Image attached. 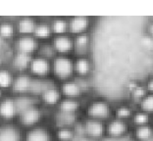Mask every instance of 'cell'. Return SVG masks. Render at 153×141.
<instances>
[{"label":"cell","mask_w":153,"mask_h":141,"mask_svg":"<svg viewBox=\"0 0 153 141\" xmlns=\"http://www.w3.org/2000/svg\"><path fill=\"white\" fill-rule=\"evenodd\" d=\"M127 141H138V140H137V139L134 138V137H131V136H128V138Z\"/></svg>","instance_id":"e575fe53"},{"label":"cell","mask_w":153,"mask_h":141,"mask_svg":"<svg viewBox=\"0 0 153 141\" xmlns=\"http://www.w3.org/2000/svg\"><path fill=\"white\" fill-rule=\"evenodd\" d=\"M152 125H153V123H152Z\"/></svg>","instance_id":"8d00e7d4"},{"label":"cell","mask_w":153,"mask_h":141,"mask_svg":"<svg viewBox=\"0 0 153 141\" xmlns=\"http://www.w3.org/2000/svg\"><path fill=\"white\" fill-rule=\"evenodd\" d=\"M53 71L58 78L68 80L75 72L74 61L65 54L58 55L53 61Z\"/></svg>","instance_id":"277c9868"},{"label":"cell","mask_w":153,"mask_h":141,"mask_svg":"<svg viewBox=\"0 0 153 141\" xmlns=\"http://www.w3.org/2000/svg\"><path fill=\"white\" fill-rule=\"evenodd\" d=\"M53 136L42 126H34L30 129L25 141H52Z\"/></svg>","instance_id":"7c38bea8"},{"label":"cell","mask_w":153,"mask_h":141,"mask_svg":"<svg viewBox=\"0 0 153 141\" xmlns=\"http://www.w3.org/2000/svg\"><path fill=\"white\" fill-rule=\"evenodd\" d=\"M79 110H81V103H79L78 98L63 97L58 104L59 112L78 115Z\"/></svg>","instance_id":"8fae6325"},{"label":"cell","mask_w":153,"mask_h":141,"mask_svg":"<svg viewBox=\"0 0 153 141\" xmlns=\"http://www.w3.org/2000/svg\"><path fill=\"white\" fill-rule=\"evenodd\" d=\"M78 115L68 114V113L59 112L57 114V123L58 126H74L76 123Z\"/></svg>","instance_id":"7402d4cb"},{"label":"cell","mask_w":153,"mask_h":141,"mask_svg":"<svg viewBox=\"0 0 153 141\" xmlns=\"http://www.w3.org/2000/svg\"><path fill=\"white\" fill-rule=\"evenodd\" d=\"M12 82V75L5 70H0V86L7 87Z\"/></svg>","instance_id":"f546056e"},{"label":"cell","mask_w":153,"mask_h":141,"mask_svg":"<svg viewBox=\"0 0 153 141\" xmlns=\"http://www.w3.org/2000/svg\"><path fill=\"white\" fill-rule=\"evenodd\" d=\"M137 108L153 116V93H148L137 103Z\"/></svg>","instance_id":"d4e9b609"},{"label":"cell","mask_w":153,"mask_h":141,"mask_svg":"<svg viewBox=\"0 0 153 141\" xmlns=\"http://www.w3.org/2000/svg\"><path fill=\"white\" fill-rule=\"evenodd\" d=\"M131 125L130 122L112 117L106 122V137L112 139H120L130 136Z\"/></svg>","instance_id":"7a4b0ae2"},{"label":"cell","mask_w":153,"mask_h":141,"mask_svg":"<svg viewBox=\"0 0 153 141\" xmlns=\"http://www.w3.org/2000/svg\"><path fill=\"white\" fill-rule=\"evenodd\" d=\"M53 47L61 54H66L74 48V39L67 34H57L53 40Z\"/></svg>","instance_id":"30bf717a"},{"label":"cell","mask_w":153,"mask_h":141,"mask_svg":"<svg viewBox=\"0 0 153 141\" xmlns=\"http://www.w3.org/2000/svg\"><path fill=\"white\" fill-rule=\"evenodd\" d=\"M74 48L79 50V52H85L88 49L90 43V36L88 32L76 34L74 38Z\"/></svg>","instance_id":"d6986e66"},{"label":"cell","mask_w":153,"mask_h":141,"mask_svg":"<svg viewBox=\"0 0 153 141\" xmlns=\"http://www.w3.org/2000/svg\"><path fill=\"white\" fill-rule=\"evenodd\" d=\"M128 93H130V97L131 99V101L135 102V104L137 105V103L148 93V91L146 87H145V84H141L140 82H138Z\"/></svg>","instance_id":"603a6c76"},{"label":"cell","mask_w":153,"mask_h":141,"mask_svg":"<svg viewBox=\"0 0 153 141\" xmlns=\"http://www.w3.org/2000/svg\"><path fill=\"white\" fill-rule=\"evenodd\" d=\"M33 80L27 77V75H20L16 78L14 82V89L17 91L24 92L30 89Z\"/></svg>","instance_id":"cb8c5ba5"},{"label":"cell","mask_w":153,"mask_h":141,"mask_svg":"<svg viewBox=\"0 0 153 141\" xmlns=\"http://www.w3.org/2000/svg\"><path fill=\"white\" fill-rule=\"evenodd\" d=\"M32 70L37 75H45L49 71V63L45 57H38L30 62Z\"/></svg>","instance_id":"ffe728a7"},{"label":"cell","mask_w":153,"mask_h":141,"mask_svg":"<svg viewBox=\"0 0 153 141\" xmlns=\"http://www.w3.org/2000/svg\"><path fill=\"white\" fill-rule=\"evenodd\" d=\"M42 54L44 56H51L55 53V48L53 47V45H44L42 47Z\"/></svg>","instance_id":"1f68e13d"},{"label":"cell","mask_w":153,"mask_h":141,"mask_svg":"<svg viewBox=\"0 0 153 141\" xmlns=\"http://www.w3.org/2000/svg\"><path fill=\"white\" fill-rule=\"evenodd\" d=\"M76 133L74 126H57L54 136L57 141H73L76 137Z\"/></svg>","instance_id":"ac0fdd59"},{"label":"cell","mask_w":153,"mask_h":141,"mask_svg":"<svg viewBox=\"0 0 153 141\" xmlns=\"http://www.w3.org/2000/svg\"><path fill=\"white\" fill-rule=\"evenodd\" d=\"M30 62H32V60H30V55L27 53H23V52H19L17 54L15 57V60H14V63L19 68L27 67Z\"/></svg>","instance_id":"83f0119b"},{"label":"cell","mask_w":153,"mask_h":141,"mask_svg":"<svg viewBox=\"0 0 153 141\" xmlns=\"http://www.w3.org/2000/svg\"><path fill=\"white\" fill-rule=\"evenodd\" d=\"M83 133L94 141L102 140L106 137V123L99 120L85 118L82 123Z\"/></svg>","instance_id":"3957f363"},{"label":"cell","mask_w":153,"mask_h":141,"mask_svg":"<svg viewBox=\"0 0 153 141\" xmlns=\"http://www.w3.org/2000/svg\"><path fill=\"white\" fill-rule=\"evenodd\" d=\"M41 96H42L43 101L46 103L47 105H51V106H54V105L58 106L59 102H60L62 99L61 90H59L58 88L54 86L47 87L42 93H41Z\"/></svg>","instance_id":"2e32d148"},{"label":"cell","mask_w":153,"mask_h":141,"mask_svg":"<svg viewBox=\"0 0 153 141\" xmlns=\"http://www.w3.org/2000/svg\"><path fill=\"white\" fill-rule=\"evenodd\" d=\"M0 141H22L21 132L17 126L6 125L0 128Z\"/></svg>","instance_id":"4fadbf2b"},{"label":"cell","mask_w":153,"mask_h":141,"mask_svg":"<svg viewBox=\"0 0 153 141\" xmlns=\"http://www.w3.org/2000/svg\"><path fill=\"white\" fill-rule=\"evenodd\" d=\"M13 26L10 23H3L0 26V34L2 36L8 37L13 33Z\"/></svg>","instance_id":"4dcf8cb0"},{"label":"cell","mask_w":153,"mask_h":141,"mask_svg":"<svg viewBox=\"0 0 153 141\" xmlns=\"http://www.w3.org/2000/svg\"><path fill=\"white\" fill-rule=\"evenodd\" d=\"M135 108H137L135 106L128 102H121L119 104L113 106V117L130 122Z\"/></svg>","instance_id":"9c48e42d"},{"label":"cell","mask_w":153,"mask_h":141,"mask_svg":"<svg viewBox=\"0 0 153 141\" xmlns=\"http://www.w3.org/2000/svg\"><path fill=\"white\" fill-rule=\"evenodd\" d=\"M18 113L16 101L12 99H5L0 104V117L4 119H11Z\"/></svg>","instance_id":"e0dca14e"},{"label":"cell","mask_w":153,"mask_h":141,"mask_svg":"<svg viewBox=\"0 0 153 141\" xmlns=\"http://www.w3.org/2000/svg\"><path fill=\"white\" fill-rule=\"evenodd\" d=\"M52 30L57 34H64L69 30V21L63 18H56L52 22Z\"/></svg>","instance_id":"484cf974"},{"label":"cell","mask_w":153,"mask_h":141,"mask_svg":"<svg viewBox=\"0 0 153 141\" xmlns=\"http://www.w3.org/2000/svg\"><path fill=\"white\" fill-rule=\"evenodd\" d=\"M60 90L62 95H64V97L78 98L82 94L83 88L82 87L79 81L68 78V80H65V81L62 83Z\"/></svg>","instance_id":"8992f818"},{"label":"cell","mask_w":153,"mask_h":141,"mask_svg":"<svg viewBox=\"0 0 153 141\" xmlns=\"http://www.w3.org/2000/svg\"><path fill=\"white\" fill-rule=\"evenodd\" d=\"M52 32V29L47 25V24H39L38 26H36V29H34V32L37 36L39 37H47L50 35V33Z\"/></svg>","instance_id":"f1b7e54d"},{"label":"cell","mask_w":153,"mask_h":141,"mask_svg":"<svg viewBox=\"0 0 153 141\" xmlns=\"http://www.w3.org/2000/svg\"><path fill=\"white\" fill-rule=\"evenodd\" d=\"M92 64L89 58L81 55L74 61V70L81 77H85L91 72Z\"/></svg>","instance_id":"5bb4252c"},{"label":"cell","mask_w":153,"mask_h":141,"mask_svg":"<svg viewBox=\"0 0 153 141\" xmlns=\"http://www.w3.org/2000/svg\"><path fill=\"white\" fill-rule=\"evenodd\" d=\"M146 30H147V32L149 35L153 37V20L150 21V22H148L147 26H146Z\"/></svg>","instance_id":"836d02e7"},{"label":"cell","mask_w":153,"mask_h":141,"mask_svg":"<svg viewBox=\"0 0 153 141\" xmlns=\"http://www.w3.org/2000/svg\"><path fill=\"white\" fill-rule=\"evenodd\" d=\"M113 117V105L105 98H96L85 107V118L107 122Z\"/></svg>","instance_id":"6da1fadb"},{"label":"cell","mask_w":153,"mask_h":141,"mask_svg":"<svg viewBox=\"0 0 153 141\" xmlns=\"http://www.w3.org/2000/svg\"><path fill=\"white\" fill-rule=\"evenodd\" d=\"M144 84L149 93H153V75H151V77H149L147 78V80Z\"/></svg>","instance_id":"d6a6232c"},{"label":"cell","mask_w":153,"mask_h":141,"mask_svg":"<svg viewBox=\"0 0 153 141\" xmlns=\"http://www.w3.org/2000/svg\"><path fill=\"white\" fill-rule=\"evenodd\" d=\"M130 136L138 141H152L153 140V125L148 123L144 125L133 126Z\"/></svg>","instance_id":"ba28073f"},{"label":"cell","mask_w":153,"mask_h":141,"mask_svg":"<svg viewBox=\"0 0 153 141\" xmlns=\"http://www.w3.org/2000/svg\"><path fill=\"white\" fill-rule=\"evenodd\" d=\"M19 118L22 125L34 128V126H36V125L39 122V120L41 118V112L39 109L34 107L33 105L21 112Z\"/></svg>","instance_id":"5b68a950"},{"label":"cell","mask_w":153,"mask_h":141,"mask_svg":"<svg viewBox=\"0 0 153 141\" xmlns=\"http://www.w3.org/2000/svg\"><path fill=\"white\" fill-rule=\"evenodd\" d=\"M98 141H102V140H98Z\"/></svg>","instance_id":"d590c367"},{"label":"cell","mask_w":153,"mask_h":141,"mask_svg":"<svg viewBox=\"0 0 153 141\" xmlns=\"http://www.w3.org/2000/svg\"><path fill=\"white\" fill-rule=\"evenodd\" d=\"M36 29V24L32 18L25 17L19 21V30L24 33H29Z\"/></svg>","instance_id":"4316f807"},{"label":"cell","mask_w":153,"mask_h":141,"mask_svg":"<svg viewBox=\"0 0 153 141\" xmlns=\"http://www.w3.org/2000/svg\"><path fill=\"white\" fill-rule=\"evenodd\" d=\"M36 47V41L30 36H23L18 41V48L20 52L29 54L30 52L34 50Z\"/></svg>","instance_id":"44dd1931"},{"label":"cell","mask_w":153,"mask_h":141,"mask_svg":"<svg viewBox=\"0 0 153 141\" xmlns=\"http://www.w3.org/2000/svg\"><path fill=\"white\" fill-rule=\"evenodd\" d=\"M90 25V19L88 16H75L69 20V30L75 34L86 32Z\"/></svg>","instance_id":"52a82bcc"},{"label":"cell","mask_w":153,"mask_h":141,"mask_svg":"<svg viewBox=\"0 0 153 141\" xmlns=\"http://www.w3.org/2000/svg\"><path fill=\"white\" fill-rule=\"evenodd\" d=\"M153 123V116L138 108H135L134 114L130 120L131 128L133 126L148 125V123Z\"/></svg>","instance_id":"9a60e30c"}]
</instances>
